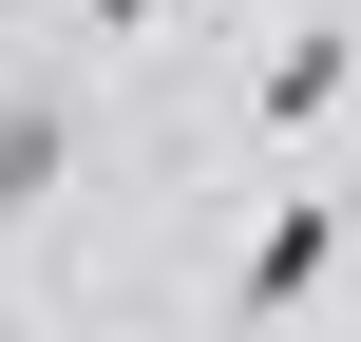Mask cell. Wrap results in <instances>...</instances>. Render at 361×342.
<instances>
[{
    "label": "cell",
    "mask_w": 361,
    "mask_h": 342,
    "mask_svg": "<svg viewBox=\"0 0 361 342\" xmlns=\"http://www.w3.org/2000/svg\"><path fill=\"white\" fill-rule=\"evenodd\" d=\"M343 248H361V209H343V190H286V209L247 228V267H228V324H247V342H267V324H305V305L343 286Z\"/></svg>",
    "instance_id": "cell-1"
},
{
    "label": "cell",
    "mask_w": 361,
    "mask_h": 342,
    "mask_svg": "<svg viewBox=\"0 0 361 342\" xmlns=\"http://www.w3.org/2000/svg\"><path fill=\"white\" fill-rule=\"evenodd\" d=\"M343 114H361V19H286V38L247 57V133L305 152V133H343Z\"/></svg>",
    "instance_id": "cell-2"
},
{
    "label": "cell",
    "mask_w": 361,
    "mask_h": 342,
    "mask_svg": "<svg viewBox=\"0 0 361 342\" xmlns=\"http://www.w3.org/2000/svg\"><path fill=\"white\" fill-rule=\"evenodd\" d=\"M57 190H76V95H38V76H0V248H19V228H38Z\"/></svg>",
    "instance_id": "cell-3"
},
{
    "label": "cell",
    "mask_w": 361,
    "mask_h": 342,
    "mask_svg": "<svg viewBox=\"0 0 361 342\" xmlns=\"http://www.w3.org/2000/svg\"><path fill=\"white\" fill-rule=\"evenodd\" d=\"M76 38H114V57H133V38H171V0H76Z\"/></svg>",
    "instance_id": "cell-4"
}]
</instances>
